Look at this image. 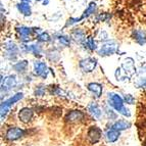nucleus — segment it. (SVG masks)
<instances>
[{"mask_svg": "<svg viewBox=\"0 0 146 146\" xmlns=\"http://www.w3.org/2000/svg\"><path fill=\"white\" fill-rule=\"evenodd\" d=\"M23 96H24L23 93H17V94L13 95L12 97L8 98L7 100H5V101H3V102L1 103V119H3L6 117V115H7L10 110V106L15 104V102H17L19 100L22 99Z\"/></svg>", "mask_w": 146, "mask_h": 146, "instance_id": "f03ea898", "label": "nucleus"}, {"mask_svg": "<svg viewBox=\"0 0 146 146\" xmlns=\"http://www.w3.org/2000/svg\"><path fill=\"white\" fill-rule=\"evenodd\" d=\"M17 32L20 33L21 38H22L23 41H28L30 39L29 36L31 34V29L26 27H21V28H17Z\"/></svg>", "mask_w": 146, "mask_h": 146, "instance_id": "f3484780", "label": "nucleus"}, {"mask_svg": "<svg viewBox=\"0 0 146 146\" xmlns=\"http://www.w3.org/2000/svg\"><path fill=\"white\" fill-rule=\"evenodd\" d=\"M86 45H87L89 48L91 49V50H94L95 48H96V45H95V42H94V40L92 39V38H88V40H87V43H86Z\"/></svg>", "mask_w": 146, "mask_h": 146, "instance_id": "b1692460", "label": "nucleus"}, {"mask_svg": "<svg viewBox=\"0 0 146 146\" xmlns=\"http://www.w3.org/2000/svg\"><path fill=\"white\" fill-rule=\"evenodd\" d=\"M119 137V132L117 130L110 129L106 132V139L108 142H115Z\"/></svg>", "mask_w": 146, "mask_h": 146, "instance_id": "2eb2a0df", "label": "nucleus"}, {"mask_svg": "<svg viewBox=\"0 0 146 146\" xmlns=\"http://www.w3.org/2000/svg\"><path fill=\"white\" fill-rule=\"evenodd\" d=\"M130 127H131V124L129 122H127V121H119V122L115 123V124L112 125L111 129L117 130V131L119 132V131H123V130L129 129Z\"/></svg>", "mask_w": 146, "mask_h": 146, "instance_id": "4468645a", "label": "nucleus"}, {"mask_svg": "<svg viewBox=\"0 0 146 146\" xmlns=\"http://www.w3.org/2000/svg\"><path fill=\"white\" fill-rule=\"evenodd\" d=\"M25 132L24 130H22L21 128H17V127H13V128H9L6 132V138L10 141H15L17 139L22 138L24 136Z\"/></svg>", "mask_w": 146, "mask_h": 146, "instance_id": "39448f33", "label": "nucleus"}, {"mask_svg": "<svg viewBox=\"0 0 146 146\" xmlns=\"http://www.w3.org/2000/svg\"><path fill=\"white\" fill-rule=\"evenodd\" d=\"M125 100H126V102L129 103V104H134V102H135V99L133 98V96L130 95V94H128V95L125 96Z\"/></svg>", "mask_w": 146, "mask_h": 146, "instance_id": "a878e982", "label": "nucleus"}, {"mask_svg": "<svg viewBox=\"0 0 146 146\" xmlns=\"http://www.w3.org/2000/svg\"><path fill=\"white\" fill-rule=\"evenodd\" d=\"M146 85V79H144V80H141L140 81V83L138 84L139 87H142V86H145Z\"/></svg>", "mask_w": 146, "mask_h": 146, "instance_id": "cd10ccee", "label": "nucleus"}, {"mask_svg": "<svg viewBox=\"0 0 146 146\" xmlns=\"http://www.w3.org/2000/svg\"><path fill=\"white\" fill-rule=\"evenodd\" d=\"M73 37L75 38V40L77 42H83L84 40H85V35H84V33L82 31H79V30H77V31H75L73 33Z\"/></svg>", "mask_w": 146, "mask_h": 146, "instance_id": "412c9836", "label": "nucleus"}, {"mask_svg": "<svg viewBox=\"0 0 146 146\" xmlns=\"http://www.w3.org/2000/svg\"><path fill=\"white\" fill-rule=\"evenodd\" d=\"M17 8H19V10H20L24 15H31V7H30L29 3H27V2L20 3V4H17Z\"/></svg>", "mask_w": 146, "mask_h": 146, "instance_id": "a211bd4d", "label": "nucleus"}, {"mask_svg": "<svg viewBox=\"0 0 146 146\" xmlns=\"http://www.w3.org/2000/svg\"><path fill=\"white\" fill-rule=\"evenodd\" d=\"M28 66V61L26 60H23V61H20V62L15 63V66H13V68H15V71L21 73V72H24Z\"/></svg>", "mask_w": 146, "mask_h": 146, "instance_id": "6ab92c4d", "label": "nucleus"}, {"mask_svg": "<svg viewBox=\"0 0 146 146\" xmlns=\"http://www.w3.org/2000/svg\"><path fill=\"white\" fill-rule=\"evenodd\" d=\"M133 35H134L135 40H136L139 44H141L142 45V44L146 43V33L145 32L141 31V30H136V31H134Z\"/></svg>", "mask_w": 146, "mask_h": 146, "instance_id": "ddd939ff", "label": "nucleus"}, {"mask_svg": "<svg viewBox=\"0 0 146 146\" xmlns=\"http://www.w3.org/2000/svg\"><path fill=\"white\" fill-rule=\"evenodd\" d=\"M59 42L64 46H68V45H70V38L66 36H60L59 37Z\"/></svg>", "mask_w": 146, "mask_h": 146, "instance_id": "393cba45", "label": "nucleus"}, {"mask_svg": "<svg viewBox=\"0 0 146 146\" xmlns=\"http://www.w3.org/2000/svg\"><path fill=\"white\" fill-rule=\"evenodd\" d=\"M2 83V90H9L11 88H13L17 85V79H15V76H8L7 78H5L4 82H1Z\"/></svg>", "mask_w": 146, "mask_h": 146, "instance_id": "9d476101", "label": "nucleus"}, {"mask_svg": "<svg viewBox=\"0 0 146 146\" xmlns=\"http://www.w3.org/2000/svg\"><path fill=\"white\" fill-rule=\"evenodd\" d=\"M108 103H110V106L113 107L121 115H125V117H130L131 115L129 110L124 106V100L122 99V97L119 95L115 94V93L108 94Z\"/></svg>", "mask_w": 146, "mask_h": 146, "instance_id": "f257e3e1", "label": "nucleus"}, {"mask_svg": "<svg viewBox=\"0 0 146 146\" xmlns=\"http://www.w3.org/2000/svg\"><path fill=\"white\" fill-rule=\"evenodd\" d=\"M38 40L39 41H42V42H46V41H49L50 40V37H49V35L47 34V33H42V34L38 35Z\"/></svg>", "mask_w": 146, "mask_h": 146, "instance_id": "5701e85b", "label": "nucleus"}, {"mask_svg": "<svg viewBox=\"0 0 146 146\" xmlns=\"http://www.w3.org/2000/svg\"><path fill=\"white\" fill-rule=\"evenodd\" d=\"M85 119L84 112L81 110H72L66 115V121L68 123H79Z\"/></svg>", "mask_w": 146, "mask_h": 146, "instance_id": "7ed1b4c3", "label": "nucleus"}, {"mask_svg": "<svg viewBox=\"0 0 146 146\" xmlns=\"http://www.w3.org/2000/svg\"><path fill=\"white\" fill-rule=\"evenodd\" d=\"M88 89L97 98H99L101 96V94H102V86L98 83H90L88 85Z\"/></svg>", "mask_w": 146, "mask_h": 146, "instance_id": "9b49d317", "label": "nucleus"}, {"mask_svg": "<svg viewBox=\"0 0 146 146\" xmlns=\"http://www.w3.org/2000/svg\"><path fill=\"white\" fill-rule=\"evenodd\" d=\"M101 137V130L98 127H91L88 131V139L92 144L97 143Z\"/></svg>", "mask_w": 146, "mask_h": 146, "instance_id": "423d86ee", "label": "nucleus"}, {"mask_svg": "<svg viewBox=\"0 0 146 146\" xmlns=\"http://www.w3.org/2000/svg\"><path fill=\"white\" fill-rule=\"evenodd\" d=\"M35 94L39 95V96H42V95H44V89L42 87H39L36 91H35Z\"/></svg>", "mask_w": 146, "mask_h": 146, "instance_id": "bb28decb", "label": "nucleus"}, {"mask_svg": "<svg viewBox=\"0 0 146 146\" xmlns=\"http://www.w3.org/2000/svg\"><path fill=\"white\" fill-rule=\"evenodd\" d=\"M34 71L37 76H40V77H42V78H46L47 77L48 71H47L46 64H45L44 62H41V61H37V62H35Z\"/></svg>", "mask_w": 146, "mask_h": 146, "instance_id": "1a4fd4ad", "label": "nucleus"}, {"mask_svg": "<svg viewBox=\"0 0 146 146\" xmlns=\"http://www.w3.org/2000/svg\"><path fill=\"white\" fill-rule=\"evenodd\" d=\"M33 115H34V112H33V110H32V108L24 107V108H22V110L19 111V119H20L21 122L27 124V123H29L32 119Z\"/></svg>", "mask_w": 146, "mask_h": 146, "instance_id": "0eeeda50", "label": "nucleus"}, {"mask_svg": "<svg viewBox=\"0 0 146 146\" xmlns=\"http://www.w3.org/2000/svg\"><path fill=\"white\" fill-rule=\"evenodd\" d=\"M95 8H96V4H95L94 2L90 3V4H89V6H88V8L85 10V11H84L83 15H82V17H81L80 19L82 20V19H84V17H87L88 15H90L91 13H93V12H94Z\"/></svg>", "mask_w": 146, "mask_h": 146, "instance_id": "aec40b11", "label": "nucleus"}, {"mask_svg": "<svg viewBox=\"0 0 146 146\" xmlns=\"http://www.w3.org/2000/svg\"><path fill=\"white\" fill-rule=\"evenodd\" d=\"M117 50V46H115V44L113 42H107V43L103 44L100 50L98 51V53L100 55H110L112 54L113 52Z\"/></svg>", "mask_w": 146, "mask_h": 146, "instance_id": "6e6552de", "label": "nucleus"}, {"mask_svg": "<svg viewBox=\"0 0 146 146\" xmlns=\"http://www.w3.org/2000/svg\"><path fill=\"white\" fill-rule=\"evenodd\" d=\"M96 64H97V60L95 58H91V57L80 61V68L86 73H90V72L94 71Z\"/></svg>", "mask_w": 146, "mask_h": 146, "instance_id": "20e7f679", "label": "nucleus"}, {"mask_svg": "<svg viewBox=\"0 0 146 146\" xmlns=\"http://www.w3.org/2000/svg\"><path fill=\"white\" fill-rule=\"evenodd\" d=\"M28 50L32 51L36 56L37 55L40 56V53H41V48H40L39 45H32V46H30L29 48H28Z\"/></svg>", "mask_w": 146, "mask_h": 146, "instance_id": "4be33fe9", "label": "nucleus"}, {"mask_svg": "<svg viewBox=\"0 0 146 146\" xmlns=\"http://www.w3.org/2000/svg\"><path fill=\"white\" fill-rule=\"evenodd\" d=\"M5 49H6V54H9L10 57L9 58H15V56L17 55V48L15 46V43L12 42H7L5 44Z\"/></svg>", "mask_w": 146, "mask_h": 146, "instance_id": "f8f14e48", "label": "nucleus"}, {"mask_svg": "<svg viewBox=\"0 0 146 146\" xmlns=\"http://www.w3.org/2000/svg\"><path fill=\"white\" fill-rule=\"evenodd\" d=\"M88 110H89L96 119H99V117H101V110H100L99 106H98L96 103H91V104H89Z\"/></svg>", "mask_w": 146, "mask_h": 146, "instance_id": "dca6fc26", "label": "nucleus"}]
</instances>
